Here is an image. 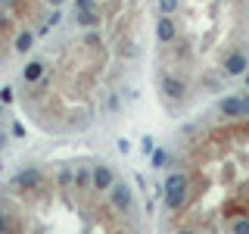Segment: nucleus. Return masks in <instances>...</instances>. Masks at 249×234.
<instances>
[{"label":"nucleus","mask_w":249,"mask_h":234,"mask_svg":"<svg viewBox=\"0 0 249 234\" xmlns=\"http://www.w3.org/2000/svg\"><path fill=\"white\" fill-rule=\"evenodd\" d=\"M143 6V0H69L41 35L47 44L19 69L22 119L50 137L84 135L106 119L140 57Z\"/></svg>","instance_id":"1"},{"label":"nucleus","mask_w":249,"mask_h":234,"mask_svg":"<svg viewBox=\"0 0 249 234\" xmlns=\"http://www.w3.org/2000/svg\"><path fill=\"white\" fill-rule=\"evenodd\" d=\"M159 234H249V94H228L165 150Z\"/></svg>","instance_id":"2"},{"label":"nucleus","mask_w":249,"mask_h":234,"mask_svg":"<svg viewBox=\"0 0 249 234\" xmlns=\"http://www.w3.org/2000/svg\"><path fill=\"white\" fill-rule=\"evenodd\" d=\"M0 234H150V215L119 162L50 156L0 178Z\"/></svg>","instance_id":"3"},{"label":"nucleus","mask_w":249,"mask_h":234,"mask_svg":"<svg viewBox=\"0 0 249 234\" xmlns=\"http://www.w3.org/2000/svg\"><path fill=\"white\" fill-rule=\"evenodd\" d=\"M153 78L168 116L224 97L249 72V0H153Z\"/></svg>","instance_id":"4"},{"label":"nucleus","mask_w":249,"mask_h":234,"mask_svg":"<svg viewBox=\"0 0 249 234\" xmlns=\"http://www.w3.org/2000/svg\"><path fill=\"white\" fill-rule=\"evenodd\" d=\"M69 0H0V69L37 47V38Z\"/></svg>","instance_id":"5"}]
</instances>
